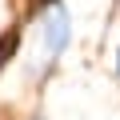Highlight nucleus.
Segmentation results:
<instances>
[{
  "mask_svg": "<svg viewBox=\"0 0 120 120\" xmlns=\"http://www.w3.org/2000/svg\"><path fill=\"white\" fill-rule=\"evenodd\" d=\"M40 40H44V52L48 56H60L68 44H72V16L64 4H56L44 20H40Z\"/></svg>",
  "mask_w": 120,
  "mask_h": 120,
  "instance_id": "1",
  "label": "nucleus"
},
{
  "mask_svg": "<svg viewBox=\"0 0 120 120\" xmlns=\"http://www.w3.org/2000/svg\"><path fill=\"white\" fill-rule=\"evenodd\" d=\"M16 48H20V24H12V28L0 32V68L16 56Z\"/></svg>",
  "mask_w": 120,
  "mask_h": 120,
  "instance_id": "2",
  "label": "nucleus"
},
{
  "mask_svg": "<svg viewBox=\"0 0 120 120\" xmlns=\"http://www.w3.org/2000/svg\"><path fill=\"white\" fill-rule=\"evenodd\" d=\"M60 4V0H28V8H24V16H48L52 8Z\"/></svg>",
  "mask_w": 120,
  "mask_h": 120,
  "instance_id": "3",
  "label": "nucleus"
},
{
  "mask_svg": "<svg viewBox=\"0 0 120 120\" xmlns=\"http://www.w3.org/2000/svg\"><path fill=\"white\" fill-rule=\"evenodd\" d=\"M116 76H120V48H116Z\"/></svg>",
  "mask_w": 120,
  "mask_h": 120,
  "instance_id": "4",
  "label": "nucleus"
}]
</instances>
